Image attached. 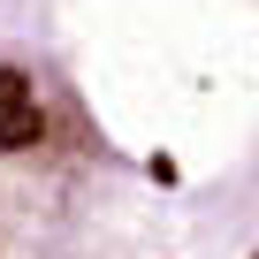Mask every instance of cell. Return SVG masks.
I'll use <instances>...</instances> for the list:
<instances>
[{"label": "cell", "mask_w": 259, "mask_h": 259, "mask_svg": "<svg viewBox=\"0 0 259 259\" xmlns=\"http://www.w3.org/2000/svg\"><path fill=\"white\" fill-rule=\"evenodd\" d=\"M31 145H46V114H38V107L0 114V153H31Z\"/></svg>", "instance_id": "1"}, {"label": "cell", "mask_w": 259, "mask_h": 259, "mask_svg": "<svg viewBox=\"0 0 259 259\" xmlns=\"http://www.w3.org/2000/svg\"><path fill=\"white\" fill-rule=\"evenodd\" d=\"M16 107H31V76L23 69H0V114H16Z\"/></svg>", "instance_id": "2"}]
</instances>
